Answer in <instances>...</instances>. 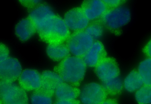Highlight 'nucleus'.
<instances>
[{"label":"nucleus","instance_id":"f3484780","mask_svg":"<svg viewBox=\"0 0 151 104\" xmlns=\"http://www.w3.org/2000/svg\"><path fill=\"white\" fill-rule=\"evenodd\" d=\"M46 53L51 59L60 62L70 54L66 45L63 43L49 44L46 48Z\"/></svg>","mask_w":151,"mask_h":104},{"label":"nucleus","instance_id":"dca6fc26","mask_svg":"<svg viewBox=\"0 0 151 104\" xmlns=\"http://www.w3.org/2000/svg\"><path fill=\"white\" fill-rule=\"evenodd\" d=\"M79 91L75 86L63 82L56 88L54 93L58 100H74L78 97Z\"/></svg>","mask_w":151,"mask_h":104},{"label":"nucleus","instance_id":"412c9836","mask_svg":"<svg viewBox=\"0 0 151 104\" xmlns=\"http://www.w3.org/2000/svg\"><path fill=\"white\" fill-rule=\"evenodd\" d=\"M31 104H52V95L41 89L32 92L30 97Z\"/></svg>","mask_w":151,"mask_h":104},{"label":"nucleus","instance_id":"aec40b11","mask_svg":"<svg viewBox=\"0 0 151 104\" xmlns=\"http://www.w3.org/2000/svg\"><path fill=\"white\" fill-rule=\"evenodd\" d=\"M151 58L148 57L142 60L139 65L137 71L144 84L151 86Z\"/></svg>","mask_w":151,"mask_h":104},{"label":"nucleus","instance_id":"9b49d317","mask_svg":"<svg viewBox=\"0 0 151 104\" xmlns=\"http://www.w3.org/2000/svg\"><path fill=\"white\" fill-rule=\"evenodd\" d=\"M36 31L33 24L28 17L19 19L14 28V36L17 40L21 43L29 40Z\"/></svg>","mask_w":151,"mask_h":104},{"label":"nucleus","instance_id":"f03ea898","mask_svg":"<svg viewBox=\"0 0 151 104\" xmlns=\"http://www.w3.org/2000/svg\"><path fill=\"white\" fill-rule=\"evenodd\" d=\"M56 15L49 5L40 4L30 11L28 17L40 37L45 40L52 28Z\"/></svg>","mask_w":151,"mask_h":104},{"label":"nucleus","instance_id":"7ed1b4c3","mask_svg":"<svg viewBox=\"0 0 151 104\" xmlns=\"http://www.w3.org/2000/svg\"><path fill=\"white\" fill-rule=\"evenodd\" d=\"M131 13L127 6L121 5L108 9L99 19L104 27L115 33H119L121 29L131 19Z\"/></svg>","mask_w":151,"mask_h":104},{"label":"nucleus","instance_id":"423d86ee","mask_svg":"<svg viewBox=\"0 0 151 104\" xmlns=\"http://www.w3.org/2000/svg\"><path fill=\"white\" fill-rule=\"evenodd\" d=\"M107 94L102 85L91 82L82 87L78 97L82 104H101L106 99Z\"/></svg>","mask_w":151,"mask_h":104},{"label":"nucleus","instance_id":"6e6552de","mask_svg":"<svg viewBox=\"0 0 151 104\" xmlns=\"http://www.w3.org/2000/svg\"><path fill=\"white\" fill-rule=\"evenodd\" d=\"M17 82L27 92H34L41 89V74L33 68L23 69Z\"/></svg>","mask_w":151,"mask_h":104},{"label":"nucleus","instance_id":"4468645a","mask_svg":"<svg viewBox=\"0 0 151 104\" xmlns=\"http://www.w3.org/2000/svg\"><path fill=\"white\" fill-rule=\"evenodd\" d=\"M81 8L89 20L99 19L108 9L103 0H89L83 3Z\"/></svg>","mask_w":151,"mask_h":104},{"label":"nucleus","instance_id":"1a4fd4ad","mask_svg":"<svg viewBox=\"0 0 151 104\" xmlns=\"http://www.w3.org/2000/svg\"><path fill=\"white\" fill-rule=\"evenodd\" d=\"M63 19L69 30L75 32L85 30L89 23L81 7L70 9L65 14Z\"/></svg>","mask_w":151,"mask_h":104},{"label":"nucleus","instance_id":"f257e3e1","mask_svg":"<svg viewBox=\"0 0 151 104\" xmlns=\"http://www.w3.org/2000/svg\"><path fill=\"white\" fill-rule=\"evenodd\" d=\"M86 66L82 58L72 55L60 62L57 72L63 82L75 86L80 83L84 78Z\"/></svg>","mask_w":151,"mask_h":104},{"label":"nucleus","instance_id":"9d476101","mask_svg":"<svg viewBox=\"0 0 151 104\" xmlns=\"http://www.w3.org/2000/svg\"><path fill=\"white\" fill-rule=\"evenodd\" d=\"M95 67L96 74L102 82L119 77L120 74L118 64L112 57H106Z\"/></svg>","mask_w":151,"mask_h":104},{"label":"nucleus","instance_id":"a211bd4d","mask_svg":"<svg viewBox=\"0 0 151 104\" xmlns=\"http://www.w3.org/2000/svg\"><path fill=\"white\" fill-rule=\"evenodd\" d=\"M144 84L137 71L133 70L125 77L123 82V87L129 92H135Z\"/></svg>","mask_w":151,"mask_h":104},{"label":"nucleus","instance_id":"5701e85b","mask_svg":"<svg viewBox=\"0 0 151 104\" xmlns=\"http://www.w3.org/2000/svg\"><path fill=\"white\" fill-rule=\"evenodd\" d=\"M104 28L103 25L99 19L89 23L85 30L93 40L97 39L103 35Z\"/></svg>","mask_w":151,"mask_h":104},{"label":"nucleus","instance_id":"b1692460","mask_svg":"<svg viewBox=\"0 0 151 104\" xmlns=\"http://www.w3.org/2000/svg\"><path fill=\"white\" fill-rule=\"evenodd\" d=\"M11 56V50L9 46L4 42L0 41V62Z\"/></svg>","mask_w":151,"mask_h":104},{"label":"nucleus","instance_id":"cd10ccee","mask_svg":"<svg viewBox=\"0 0 151 104\" xmlns=\"http://www.w3.org/2000/svg\"><path fill=\"white\" fill-rule=\"evenodd\" d=\"M54 104H80L77 101L74 100H58Z\"/></svg>","mask_w":151,"mask_h":104},{"label":"nucleus","instance_id":"0eeeda50","mask_svg":"<svg viewBox=\"0 0 151 104\" xmlns=\"http://www.w3.org/2000/svg\"><path fill=\"white\" fill-rule=\"evenodd\" d=\"M23 69L20 60L11 56L0 62V81L16 82Z\"/></svg>","mask_w":151,"mask_h":104},{"label":"nucleus","instance_id":"6ab92c4d","mask_svg":"<svg viewBox=\"0 0 151 104\" xmlns=\"http://www.w3.org/2000/svg\"><path fill=\"white\" fill-rule=\"evenodd\" d=\"M102 83V85L107 94L111 95L119 94L123 87V82L119 76Z\"/></svg>","mask_w":151,"mask_h":104},{"label":"nucleus","instance_id":"f8f14e48","mask_svg":"<svg viewBox=\"0 0 151 104\" xmlns=\"http://www.w3.org/2000/svg\"><path fill=\"white\" fill-rule=\"evenodd\" d=\"M70 30L63 19L56 15L46 42L49 44L63 43L69 37Z\"/></svg>","mask_w":151,"mask_h":104},{"label":"nucleus","instance_id":"c85d7f7f","mask_svg":"<svg viewBox=\"0 0 151 104\" xmlns=\"http://www.w3.org/2000/svg\"><path fill=\"white\" fill-rule=\"evenodd\" d=\"M101 104H119L117 101L114 99L109 98L106 99Z\"/></svg>","mask_w":151,"mask_h":104},{"label":"nucleus","instance_id":"20e7f679","mask_svg":"<svg viewBox=\"0 0 151 104\" xmlns=\"http://www.w3.org/2000/svg\"><path fill=\"white\" fill-rule=\"evenodd\" d=\"M0 100L2 104H28L27 92L17 82L0 81Z\"/></svg>","mask_w":151,"mask_h":104},{"label":"nucleus","instance_id":"ddd939ff","mask_svg":"<svg viewBox=\"0 0 151 104\" xmlns=\"http://www.w3.org/2000/svg\"><path fill=\"white\" fill-rule=\"evenodd\" d=\"M106 57V52L102 43L94 41L91 46L82 57L87 66L95 67Z\"/></svg>","mask_w":151,"mask_h":104},{"label":"nucleus","instance_id":"39448f33","mask_svg":"<svg viewBox=\"0 0 151 104\" xmlns=\"http://www.w3.org/2000/svg\"><path fill=\"white\" fill-rule=\"evenodd\" d=\"M93 42V39L84 30L70 35L66 45L72 55L82 58Z\"/></svg>","mask_w":151,"mask_h":104},{"label":"nucleus","instance_id":"2eb2a0df","mask_svg":"<svg viewBox=\"0 0 151 104\" xmlns=\"http://www.w3.org/2000/svg\"><path fill=\"white\" fill-rule=\"evenodd\" d=\"M41 89L52 95L56 88L63 82L59 74L57 72L46 70L41 74Z\"/></svg>","mask_w":151,"mask_h":104},{"label":"nucleus","instance_id":"393cba45","mask_svg":"<svg viewBox=\"0 0 151 104\" xmlns=\"http://www.w3.org/2000/svg\"><path fill=\"white\" fill-rule=\"evenodd\" d=\"M40 1L37 0H20L18 3L24 8L29 9L30 11L40 4Z\"/></svg>","mask_w":151,"mask_h":104},{"label":"nucleus","instance_id":"4be33fe9","mask_svg":"<svg viewBox=\"0 0 151 104\" xmlns=\"http://www.w3.org/2000/svg\"><path fill=\"white\" fill-rule=\"evenodd\" d=\"M135 98L138 104H150L151 86L144 84L135 92Z\"/></svg>","mask_w":151,"mask_h":104},{"label":"nucleus","instance_id":"a878e982","mask_svg":"<svg viewBox=\"0 0 151 104\" xmlns=\"http://www.w3.org/2000/svg\"><path fill=\"white\" fill-rule=\"evenodd\" d=\"M103 1L108 9L118 6L125 1L124 0H105Z\"/></svg>","mask_w":151,"mask_h":104},{"label":"nucleus","instance_id":"c756f323","mask_svg":"<svg viewBox=\"0 0 151 104\" xmlns=\"http://www.w3.org/2000/svg\"><path fill=\"white\" fill-rule=\"evenodd\" d=\"M0 104H2V102L0 100Z\"/></svg>","mask_w":151,"mask_h":104},{"label":"nucleus","instance_id":"bb28decb","mask_svg":"<svg viewBox=\"0 0 151 104\" xmlns=\"http://www.w3.org/2000/svg\"><path fill=\"white\" fill-rule=\"evenodd\" d=\"M144 53L148 58H151V42L150 40L145 46L143 49Z\"/></svg>","mask_w":151,"mask_h":104}]
</instances>
